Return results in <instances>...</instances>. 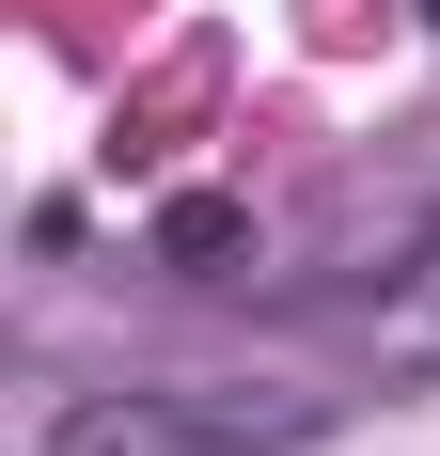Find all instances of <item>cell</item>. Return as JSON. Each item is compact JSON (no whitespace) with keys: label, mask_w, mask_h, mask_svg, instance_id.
I'll return each instance as SVG.
<instances>
[{"label":"cell","mask_w":440,"mask_h":456,"mask_svg":"<svg viewBox=\"0 0 440 456\" xmlns=\"http://www.w3.org/2000/svg\"><path fill=\"white\" fill-rule=\"evenodd\" d=\"M378 378H440V221L409 236L394 299H378Z\"/></svg>","instance_id":"cell-2"},{"label":"cell","mask_w":440,"mask_h":456,"mask_svg":"<svg viewBox=\"0 0 440 456\" xmlns=\"http://www.w3.org/2000/svg\"><path fill=\"white\" fill-rule=\"evenodd\" d=\"M330 441V394H236V378H110V394H63L47 456H299Z\"/></svg>","instance_id":"cell-1"}]
</instances>
